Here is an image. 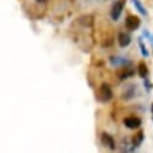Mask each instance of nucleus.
I'll return each mask as SVG.
<instances>
[{
    "label": "nucleus",
    "mask_w": 153,
    "mask_h": 153,
    "mask_svg": "<svg viewBox=\"0 0 153 153\" xmlns=\"http://www.w3.org/2000/svg\"><path fill=\"white\" fill-rule=\"evenodd\" d=\"M117 41H118V45L121 47H127L131 42V37L127 33H120L118 34V37H117Z\"/></svg>",
    "instance_id": "nucleus-8"
},
{
    "label": "nucleus",
    "mask_w": 153,
    "mask_h": 153,
    "mask_svg": "<svg viewBox=\"0 0 153 153\" xmlns=\"http://www.w3.org/2000/svg\"><path fill=\"white\" fill-rule=\"evenodd\" d=\"M116 75H117L118 80L124 81V80H127V79H129V77H131V76L135 75V70L131 69V68L128 66V65H123L121 69H118V70L116 71Z\"/></svg>",
    "instance_id": "nucleus-3"
},
{
    "label": "nucleus",
    "mask_w": 153,
    "mask_h": 153,
    "mask_svg": "<svg viewBox=\"0 0 153 153\" xmlns=\"http://www.w3.org/2000/svg\"><path fill=\"white\" fill-rule=\"evenodd\" d=\"M36 1H37V3H46L47 0H36Z\"/></svg>",
    "instance_id": "nucleus-15"
},
{
    "label": "nucleus",
    "mask_w": 153,
    "mask_h": 153,
    "mask_svg": "<svg viewBox=\"0 0 153 153\" xmlns=\"http://www.w3.org/2000/svg\"><path fill=\"white\" fill-rule=\"evenodd\" d=\"M113 97V93H112V89L111 87L107 85V83H102L98 89H97V93H95V98L98 101L100 102H107L112 99Z\"/></svg>",
    "instance_id": "nucleus-1"
},
{
    "label": "nucleus",
    "mask_w": 153,
    "mask_h": 153,
    "mask_svg": "<svg viewBox=\"0 0 153 153\" xmlns=\"http://www.w3.org/2000/svg\"><path fill=\"white\" fill-rule=\"evenodd\" d=\"M137 71H139V75L141 76L142 79H146L147 75H148V69H147V65L145 62H140L139 65H137Z\"/></svg>",
    "instance_id": "nucleus-12"
},
{
    "label": "nucleus",
    "mask_w": 153,
    "mask_h": 153,
    "mask_svg": "<svg viewBox=\"0 0 153 153\" xmlns=\"http://www.w3.org/2000/svg\"><path fill=\"white\" fill-rule=\"evenodd\" d=\"M124 126L129 129H137L141 127V120L139 117H135V116H130V117H127L124 118Z\"/></svg>",
    "instance_id": "nucleus-6"
},
{
    "label": "nucleus",
    "mask_w": 153,
    "mask_h": 153,
    "mask_svg": "<svg viewBox=\"0 0 153 153\" xmlns=\"http://www.w3.org/2000/svg\"><path fill=\"white\" fill-rule=\"evenodd\" d=\"M140 23H141L140 18H139L137 16H135V15H129V16L126 18V22H124L126 28H127L128 30H130V31L136 30V29L140 27Z\"/></svg>",
    "instance_id": "nucleus-5"
},
{
    "label": "nucleus",
    "mask_w": 153,
    "mask_h": 153,
    "mask_svg": "<svg viewBox=\"0 0 153 153\" xmlns=\"http://www.w3.org/2000/svg\"><path fill=\"white\" fill-rule=\"evenodd\" d=\"M77 22H79L82 27L89 28V27H92L93 23H94V17H93L92 15H83V16H81V17L77 19Z\"/></svg>",
    "instance_id": "nucleus-9"
},
{
    "label": "nucleus",
    "mask_w": 153,
    "mask_h": 153,
    "mask_svg": "<svg viewBox=\"0 0 153 153\" xmlns=\"http://www.w3.org/2000/svg\"><path fill=\"white\" fill-rule=\"evenodd\" d=\"M143 135H145L143 131L140 130V131H137V133L133 136V148H136V147H139V146L142 143V141H143V139H145Z\"/></svg>",
    "instance_id": "nucleus-11"
},
{
    "label": "nucleus",
    "mask_w": 153,
    "mask_h": 153,
    "mask_svg": "<svg viewBox=\"0 0 153 153\" xmlns=\"http://www.w3.org/2000/svg\"><path fill=\"white\" fill-rule=\"evenodd\" d=\"M110 63L113 66H123V65H129V60H127L126 58L122 57H111L110 58Z\"/></svg>",
    "instance_id": "nucleus-10"
},
{
    "label": "nucleus",
    "mask_w": 153,
    "mask_h": 153,
    "mask_svg": "<svg viewBox=\"0 0 153 153\" xmlns=\"http://www.w3.org/2000/svg\"><path fill=\"white\" fill-rule=\"evenodd\" d=\"M101 142H102V145L105 147L110 148L111 151H113L114 148H116V143H114L113 137L110 134H107V133H102L101 134Z\"/></svg>",
    "instance_id": "nucleus-7"
},
{
    "label": "nucleus",
    "mask_w": 153,
    "mask_h": 153,
    "mask_svg": "<svg viewBox=\"0 0 153 153\" xmlns=\"http://www.w3.org/2000/svg\"><path fill=\"white\" fill-rule=\"evenodd\" d=\"M124 5H126V0H117L111 7V17L113 21H117L124 9Z\"/></svg>",
    "instance_id": "nucleus-2"
},
{
    "label": "nucleus",
    "mask_w": 153,
    "mask_h": 153,
    "mask_svg": "<svg viewBox=\"0 0 153 153\" xmlns=\"http://www.w3.org/2000/svg\"><path fill=\"white\" fill-rule=\"evenodd\" d=\"M137 93V86L134 85V83H128L124 88H123V92H122V98L124 100H130L133 98H135Z\"/></svg>",
    "instance_id": "nucleus-4"
},
{
    "label": "nucleus",
    "mask_w": 153,
    "mask_h": 153,
    "mask_svg": "<svg viewBox=\"0 0 153 153\" xmlns=\"http://www.w3.org/2000/svg\"><path fill=\"white\" fill-rule=\"evenodd\" d=\"M152 113H153V104H152Z\"/></svg>",
    "instance_id": "nucleus-16"
},
{
    "label": "nucleus",
    "mask_w": 153,
    "mask_h": 153,
    "mask_svg": "<svg viewBox=\"0 0 153 153\" xmlns=\"http://www.w3.org/2000/svg\"><path fill=\"white\" fill-rule=\"evenodd\" d=\"M139 45H140V48H141V53H142V56L148 57V51L146 50V47H145V45H143V42H142V39H139Z\"/></svg>",
    "instance_id": "nucleus-14"
},
{
    "label": "nucleus",
    "mask_w": 153,
    "mask_h": 153,
    "mask_svg": "<svg viewBox=\"0 0 153 153\" xmlns=\"http://www.w3.org/2000/svg\"><path fill=\"white\" fill-rule=\"evenodd\" d=\"M133 3H134V6L136 7V10H137L141 15H147V11H146V9L142 6V4H141L140 0H133Z\"/></svg>",
    "instance_id": "nucleus-13"
}]
</instances>
